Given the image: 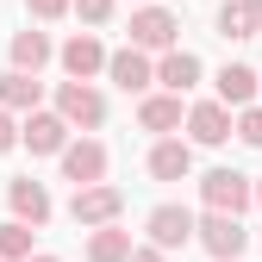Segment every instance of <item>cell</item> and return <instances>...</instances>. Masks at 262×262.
<instances>
[{"mask_svg":"<svg viewBox=\"0 0 262 262\" xmlns=\"http://www.w3.org/2000/svg\"><path fill=\"white\" fill-rule=\"evenodd\" d=\"M256 31H262V0H225L219 7V38L244 44V38H256Z\"/></svg>","mask_w":262,"mask_h":262,"instance_id":"obj_14","label":"cell"},{"mask_svg":"<svg viewBox=\"0 0 262 262\" xmlns=\"http://www.w3.org/2000/svg\"><path fill=\"white\" fill-rule=\"evenodd\" d=\"M256 38H262V31H256Z\"/></svg>","mask_w":262,"mask_h":262,"instance_id":"obj_30","label":"cell"},{"mask_svg":"<svg viewBox=\"0 0 262 262\" xmlns=\"http://www.w3.org/2000/svg\"><path fill=\"white\" fill-rule=\"evenodd\" d=\"M69 7H75L88 25H106V19H113V0H69Z\"/></svg>","mask_w":262,"mask_h":262,"instance_id":"obj_23","label":"cell"},{"mask_svg":"<svg viewBox=\"0 0 262 262\" xmlns=\"http://www.w3.org/2000/svg\"><path fill=\"white\" fill-rule=\"evenodd\" d=\"M38 100H44V81L38 75H25V69H7V75H0V106H7V113H31Z\"/></svg>","mask_w":262,"mask_h":262,"instance_id":"obj_16","label":"cell"},{"mask_svg":"<svg viewBox=\"0 0 262 262\" xmlns=\"http://www.w3.org/2000/svg\"><path fill=\"white\" fill-rule=\"evenodd\" d=\"M138 125H144V131H162V138H169V131L181 125V94H150V100L138 106Z\"/></svg>","mask_w":262,"mask_h":262,"instance_id":"obj_17","label":"cell"},{"mask_svg":"<svg viewBox=\"0 0 262 262\" xmlns=\"http://www.w3.org/2000/svg\"><path fill=\"white\" fill-rule=\"evenodd\" d=\"M200 200H206V212H237V219H244V206H256V187H250V175H237V169H212V175L200 181Z\"/></svg>","mask_w":262,"mask_h":262,"instance_id":"obj_3","label":"cell"},{"mask_svg":"<svg viewBox=\"0 0 262 262\" xmlns=\"http://www.w3.org/2000/svg\"><path fill=\"white\" fill-rule=\"evenodd\" d=\"M44 62H50V38H44V31H19V38H13V69H25V75H38L44 69Z\"/></svg>","mask_w":262,"mask_h":262,"instance_id":"obj_20","label":"cell"},{"mask_svg":"<svg viewBox=\"0 0 262 262\" xmlns=\"http://www.w3.org/2000/svg\"><path fill=\"white\" fill-rule=\"evenodd\" d=\"M156 81H162V94H187V88H200V56L181 50V44H169V50H162V62H156Z\"/></svg>","mask_w":262,"mask_h":262,"instance_id":"obj_12","label":"cell"},{"mask_svg":"<svg viewBox=\"0 0 262 262\" xmlns=\"http://www.w3.org/2000/svg\"><path fill=\"white\" fill-rule=\"evenodd\" d=\"M175 38H181V25H175L169 7H138L131 13V44L138 50H169Z\"/></svg>","mask_w":262,"mask_h":262,"instance_id":"obj_7","label":"cell"},{"mask_svg":"<svg viewBox=\"0 0 262 262\" xmlns=\"http://www.w3.org/2000/svg\"><path fill=\"white\" fill-rule=\"evenodd\" d=\"M19 144H25L31 156H56L62 144H69V119H62V113H38V106H31V113H25V125H19Z\"/></svg>","mask_w":262,"mask_h":262,"instance_id":"obj_6","label":"cell"},{"mask_svg":"<svg viewBox=\"0 0 262 262\" xmlns=\"http://www.w3.org/2000/svg\"><path fill=\"white\" fill-rule=\"evenodd\" d=\"M193 244H200L206 256H219V262H237L250 231H244L237 212H206V219H193Z\"/></svg>","mask_w":262,"mask_h":262,"instance_id":"obj_1","label":"cell"},{"mask_svg":"<svg viewBox=\"0 0 262 262\" xmlns=\"http://www.w3.org/2000/svg\"><path fill=\"white\" fill-rule=\"evenodd\" d=\"M56 56H62V69H69V81H94V75L106 69V44L94 38V31H75Z\"/></svg>","mask_w":262,"mask_h":262,"instance_id":"obj_9","label":"cell"},{"mask_svg":"<svg viewBox=\"0 0 262 262\" xmlns=\"http://www.w3.org/2000/svg\"><path fill=\"white\" fill-rule=\"evenodd\" d=\"M119 212H125V193L113 181H88V187H75V200H69V219L88 225V231H94V225H113Z\"/></svg>","mask_w":262,"mask_h":262,"instance_id":"obj_4","label":"cell"},{"mask_svg":"<svg viewBox=\"0 0 262 262\" xmlns=\"http://www.w3.org/2000/svg\"><path fill=\"white\" fill-rule=\"evenodd\" d=\"M150 175H156V181H187V175H193V144L162 138V144L150 150Z\"/></svg>","mask_w":262,"mask_h":262,"instance_id":"obj_15","label":"cell"},{"mask_svg":"<svg viewBox=\"0 0 262 262\" xmlns=\"http://www.w3.org/2000/svg\"><path fill=\"white\" fill-rule=\"evenodd\" d=\"M56 113L69 119V131L81 125V131H100L106 125V94L94 88V81H62L56 88Z\"/></svg>","mask_w":262,"mask_h":262,"instance_id":"obj_2","label":"cell"},{"mask_svg":"<svg viewBox=\"0 0 262 262\" xmlns=\"http://www.w3.org/2000/svg\"><path fill=\"white\" fill-rule=\"evenodd\" d=\"M13 144H19V125H13V113H7V106H0V156H7Z\"/></svg>","mask_w":262,"mask_h":262,"instance_id":"obj_25","label":"cell"},{"mask_svg":"<svg viewBox=\"0 0 262 262\" xmlns=\"http://www.w3.org/2000/svg\"><path fill=\"white\" fill-rule=\"evenodd\" d=\"M231 131H237L250 150H262V106H237V125Z\"/></svg>","mask_w":262,"mask_h":262,"instance_id":"obj_22","label":"cell"},{"mask_svg":"<svg viewBox=\"0 0 262 262\" xmlns=\"http://www.w3.org/2000/svg\"><path fill=\"white\" fill-rule=\"evenodd\" d=\"M144 231H150L156 250H187V244H193V212L175 206V200H162V206L144 219Z\"/></svg>","mask_w":262,"mask_h":262,"instance_id":"obj_5","label":"cell"},{"mask_svg":"<svg viewBox=\"0 0 262 262\" xmlns=\"http://www.w3.org/2000/svg\"><path fill=\"white\" fill-rule=\"evenodd\" d=\"M25 262H62V256H25Z\"/></svg>","mask_w":262,"mask_h":262,"instance_id":"obj_27","label":"cell"},{"mask_svg":"<svg viewBox=\"0 0 262 262\" xmlns=\"http://www.w3.org/2000/svg\"><path fill=\"white\" fill-rule=\"evenodd\" d=\"M106 75H113V88H125V94H144V88L156 81V62H150V50L125 44V50L106 56Z\"/></svg>","mask_w":262,"mask_h":262,"instance_id":"obj_8","label":"cell"},{"mask_svg":"<svg viewBox=\"0 0 262 262\" xmlns=\"http://www.w3.org/2000/svg\"><path fill=\"white\" fill-rule=\"evenodd\" d=\"M25 256H31V225L7 219V225H0V262H25Z\"/></svg>","mask_w":262,"mask_h":262,"instance_id":"obj_21","label":"cell"},{"mask_svg":"<svg viewBox=\"0 0 262 262\" xmlns=\"http://www.w3.org/2000/svg\"><path fill=\"white\" fill-rule=\"evenodd\" d=\"M56 156H62V175H69L75 187H88V181H106V144L81 138V144H62Z\"/></svg>","mask_w":262,"mask_h":262,"instance_id":"obj_10","label":"cell"},{"mask_svg":"<svg viewBox=\"0 0 262 262\" xmlns=\"http://www.w3.org/2000/svg\"><path fill=\"white\" fill-rule=\"evenodd\" d=\"M187 138L193 144H225V138H231V106H225V100H200V106H187Z\"/></svg>","mask_w":262,"mask_h":262,"instance_id":"obj_11","label":"cell"},{"mask_svg":"<svg viewBox=\"0 0 262 262\" xmlns=\"http://www.w3.org/2000/svg\"><path fill=\"white\" fill-rule=\"evenodd\" d=\"M250 187H256V206H262V181H250Z\"/></svg>","mask_w":262,"mask_h":262,"instance_id":"obj_28","label":"cell"},{"mask_svg":"<svg viewBox=\"0 0 262 262\" xmlns=\"http://www.w3.org/2000/svg\"><path fill=\"white\" fill-rule=\"evenodd\" d=\"M7 206H13V219H25L31 231L50 219V193H44V181H31V175H19L13 187H7Z\"/></svg>","mask_w":262,"mask_h":262,"instance_id":"obj_13","label":"cell"},{"mask_svg":"<svg viewBox=\"0 0 262 262\" xmlns=\"http://www.w3.org/2000/svg\"><path fill=\"white\" fill-rule=\"evenodd\" d=\"M219 100H225V106H250V100H256V69L225 62V69H219Z\"/></svg>","mask_w":262,"mask_h":262,"instance_id":"obj_19","label":"cell"},{"mask_svg":"<svg viewBox=\"0 0 262 262\" xmlns=\"http://www.w3.org/2000/svg\"><path fill=\"white\" fill-rule=\"evenodd\" d=\"M125 256H131V231H119V219H113V225H94L88 262H125Z\"/></svg>","mask_w":262,"mask_h":262,"instance_id":"obj_18","label":"cell"},{"mask_svg":"<svg viewBox=\"0 0 262 262\" xmlns=\"http://www.w3.org/2000/svg\"><path fill=\"white\" fill-rule=\"evenodd\" d=\"M125 262H169V250H156V244H150V250H138V244H131V256H125Z\"/></svg>","mask_w":262,"mask_h":262,"instance_id":"obj_26","label":"cell"},{"mask_svg":"<svg viewBox=\"0 0 262 262\" xmlns=\"http://www.w3.org/2000/svg\"><path fill=\"white\" fill-rule=\"evenodd\" d=\"M25 7H31V19H62L69 0H25Z\"/></svg>","mask_w":262,"mask_h":262,"instance_id":"obj_24","label":"cell"},{"mask_svg":"<svg viewBox=\"0 0 262 262\" xmlns=\"http://www.w3.org/2000/svg\"><path fill=\"white\" fill-rule=\"evenodd\" d=\"M256 94H262V75H256Z\"/></svg>","mask_w":262,"mask_h":262,"instance_id":"obj_29","label":"cell"}]
</instances>
